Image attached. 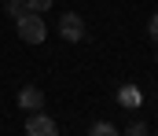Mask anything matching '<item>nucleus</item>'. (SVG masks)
<instances>
[{"label": "nucleus", "instance_id": "f257e3e1", "mask_svg": "<svg viewBox=\"0 0 158 136\" xmlns=\"http://www.w3.org/2000/svg\"><path fill=\"white\" fill-rule=\"evenodd\" d=\"M15 26H19V41H26V44H44V37H48L44 19H40V15H33V11L19 15V19H15Z\"/></svg>", "mask_w": 158, "mask_h": 136}, {"label": "nucleus", "instance_id": "f03ea898", "mask_svg": "<svg viewBox=\"0 0 158 136\" xmlns=\"http://www.w3.org/2000/svg\"><path fill=\"white\" fill-rule=\"evenodd\" d=\"M85 19H81L77 11H66L63 19H59V37L63 41H70V44H77V41H85Z\"/></svg>", "mask_w": 158, "mask_h": 136}, {"label": "nucleus", "instance_id": "7ed1b4c3", "mask_svg": "<svg viewBox=\"0 0 158 136\" xmlns=\"http://www.w3.org/2000/svg\"><path fill=\"white\" fill-rule=\"evenodd\" d=\"M26 136H59V125H55V118L33 110V118L26 122Z\"/></svg>", "mask_w": 158, "mask_h": 136}, {"label": "nucleus", "instance_id": "20e7f679", "mask_svg": "<svg viewBox=\"0 0 158 136\" xmlns=\"http://www.w3.org/2000/svg\"><path fill=\"white\" fill-rule=\"evenodd\" d=\"M19 107H22V110H40V107H44V92H40L37 85L19 89Z\"/></svg>", "mask_w": 158, "mask_h": 136}, {"label": "nucleus", "instance_id": "39448f33", "mask_svg": "<svg viewBox=\"0 0 158 136\" xmlns=\"http://www.w3.org/2000/svg\"><path fill=\"white\" fill-rule=\"evenodd\" d=\"M88 136H121V133H118V125H110V122H96L88 129Z\"/></svg>", "mask_w": 158, "mask_h": 136}, {"label": "nucleus", "instance_id": "423d86ee", "mask_svg": "<svg viewBox=\"0 0 158 136\" xmlns=\"http://www.w3.org/2000/svg\"><path fill=\"white\" fill-rule=\"evenodd\" d=\"M4 11L11 19H19V15H26V0H4Z\"/></svg>", "mask_w": 158, "mask_h": 136}, {"label": "nucleus", "instance_id": "0eeeda50", "mask_svg": "<svg viewBox=\"0 0 158 136\" xmlns=\"http://www.w3.org/2000/svg\"><path fill=\"white\" fill-rule=\"evenodd\" d=\"M121 103H125V107H140L143 99H140V92H136V89H125V92H121Z\"/></svg>", "mask_w": 158, "mask_h": 136}, {"label": "nucleus", "instance_id": "6e6552de", "mask_svg": "<svg viewBox=\"0 0 158 136\" xmlns=\"http://www.w3.org/2000/svg\"><path fill=\"white\" fill-rule=\"evenodd\" d=\"M48 7H52V0H26V11H33V15L48 11Z\"/></svg>", "mask_w": 158, "mask_h": 136}, {"label": "nucleus", "instance_id": "1a4fd4ad", "mask_svg": "<svg viewBox=\"0 0 158 136\" xmlns=\"http://www.w3.org/2000/svg\"><path fill=\"white\" fill-rule=\"evenodd\" d=\"M125 136H147V125H143V122H132V125L125 129Z\"/></svg>", "mask_w": 158, "mask_h": 136}, {"label": "nucleus", "instance_id": "9d476101", "mask_svg": "<svg viewBox=\"0 0 158 136\" xmlns=\"http://www.w3.org/2000/svg\"><path fill=\"white\" fill-rule=\"evenodd\" d=\"M147 37L158 44V15H151V22H147Z\"/></svg>", "mask_w": 158, "mask_h": 136}]
</instances>
